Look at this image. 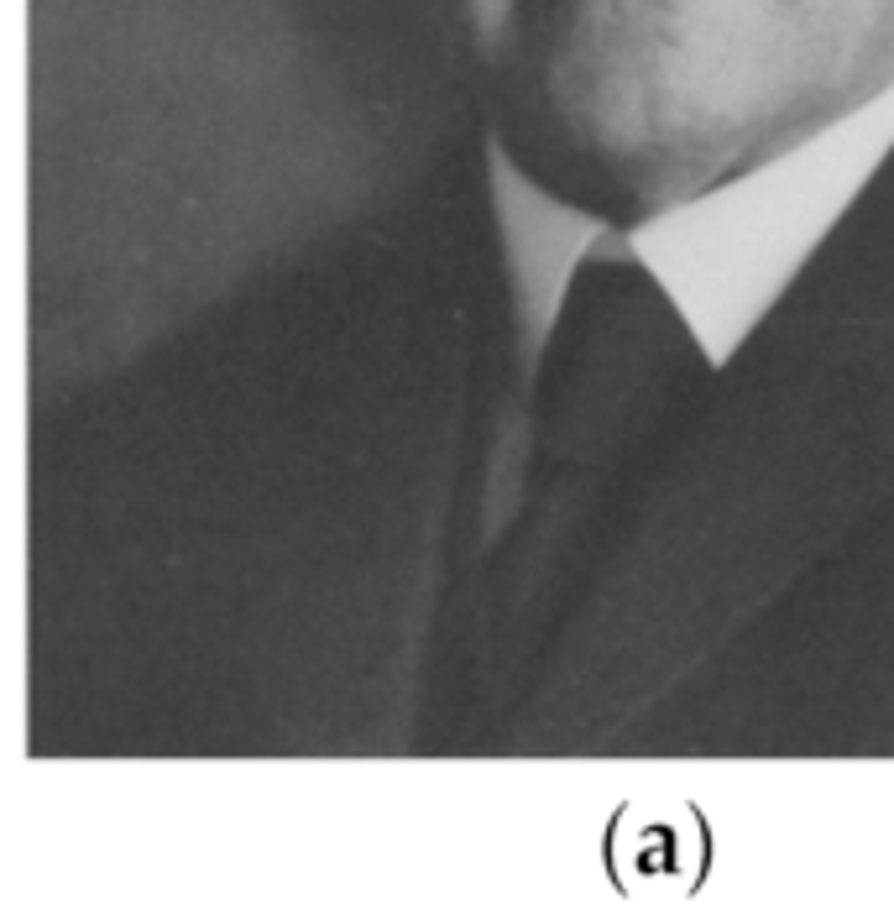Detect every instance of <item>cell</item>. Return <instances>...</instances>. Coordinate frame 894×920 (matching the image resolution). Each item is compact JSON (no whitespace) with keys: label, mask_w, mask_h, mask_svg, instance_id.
Masks as SVG:
<instances>
[{"label":"cell","mask_w":894,"mask_h":920,"mask_svg":"<svg viewBox=\"0 0 894 920\" xmlns=\"http://www.w3.org/2000/svg\"><path fill=\"white\" fill-rule=\"evenodd\" d=\"M513 115L591 194L664 210L894 84V0H471Z\"/></svg>","instance_id":"6da1fadb"}]
</instances>
